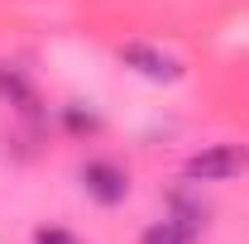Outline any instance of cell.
Returning <instances> with one entry per match:
<instances>
[{"mask_svg":"<svg viewBox=\"0 0 249 244\" xmlns=\"http://www.w3.org/2000/svg\"><path fill=\"white\" fill-rule=\"evenodd\" d=\"M245 168H249V149H240V144H206V149H196L182 163V177L187 182H230Z\"/></svg>","mask_w":249,"mask_h":244,"instance_id":"obj_1","label":"cell"},{"mask_svg":"<svg viewBox=\"0 0 249 244\" xmlns=\"http://www.w3.org/2000/svg\"><path fill=\"white\" fill-rule=\"evenodd\" d=\"M82 192L96 206H120L129 196V173L110 158H91V163H82Z\"/></svg>","mask_w":249,"mask_h":244,"instance_id":"obj_2","label":"cell"},{"mask_svg":"<svg viewBox=\"0 0 249 244\" xmlns=\"http://www.w3.org/2000/svg\"><path fill=\"white\" fill-rule=\"evenodd\" d=\"M120 62L134 67L139 77H149V82H178V77H182L178 58H168L154 43H120Z\"/></svg>","mask_w":249,"mask_h":244,"instance_id":"obj_3","label":"cell"},{"mask_svg":"<svg viewBox=\"0 0 249 244\" xmlns=\"http://www.w3.org/2000/svg\"><path fill=\"white\" fill-rule=\"evenodd\" d=\"M139 244H192V225H182V220H173V215H168V220L149 225Z\"/></svg>","mask_w":249,"mask_h":244,"instance_id":"obj_4","label":"cell"},{"mask_svg":"<svg viewBox=\"0 0 249 244\" xmlns=\"http://www.w3.org/2000/svg\"><path fill=\"white\" fill-rule=\"evenodd\" d=\"M0 96H5V101H15L19 110H34V87L15 72V67L5 72V62H0Z\"/></svg>","mask_w":249,"mask_h":244,"instance_id":"obj_5","label":"cell"},{"mask_svg":"<svg viewBox=\"0 0 249 244\" xmlns=\"http://www.w3.org/2000/svg\"><path fill=\"white\" fill-rule=\"evenodd\" d=\"M34 244H82V240H77V235H67V230H38Z\"/></svg>","mask_w":249,"mask_h":244,"instance_id":"obj_6","label":"cell"}]
</instances>
